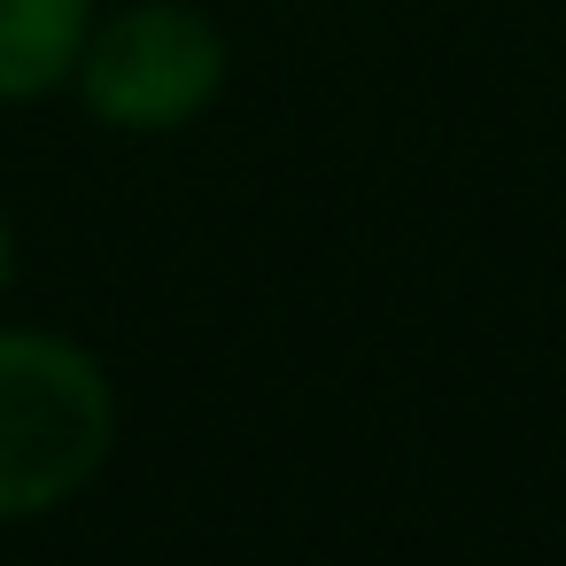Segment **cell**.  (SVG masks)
Masks as SVG:
<instances>
[{
    "label": "cell",
    "mask_w": 566,
    "mask_h": 566,
    "mask_svg": "<svg viewBox=\"0 0 566 566\" xmlns=\"http://www.w3.org/2000/svg\"><path fill=\"white\" fill-rule=\"evenodd\" d=\"M117 458V380L55 326H0V527L63 512Z\"/></svg>",
    "instance_id": "obj_1"
},
{
    "label": "cell",
    "mask_w": 566,
    "mask_h": 566,
    "mask_svg": "<svg viewBox=\"0 0 566 566\" xmlns=\"http://www.w3.org/2000/svg\"><path fill=\"white\" fill-rule=\"evenodd\" d=\"M226 71H233L226 32L195 0H125V9L94 17L71 94L86 102L94 125L125 140H164L226 94Z\"/></svg>",
    "instance_id": "obj_2"
},
{
    "label": "cell",
    "mask_w": 566,
    "mask_h": 566,
    "mask_svg": "<svg viewBox=\"0 0 566 566\" xmlns=\"http://www.w3.org/2000/svg\"><path fill=\"white\" fill-rule=\"evenodd\" d=\"M102 0H0V109L55 102L78 71V48Z\"/></svg>",
    "instance_id": "obj_3"
},
{
    "label": "cell",
    "mask_w": 566,
    "mask_h": 566,
    "mask_svg": "<svg viewBox=\"0 0 566 566\" xmlns=\"http://www.w3.org/2000/svg\"><path fill=\"white\" fill-rule=\"evenodd\" d=\"M9 287H17V226L0 210V303H9Z\"/></svg>",
    "instance_id": "obj_4"
}]
</instances>
